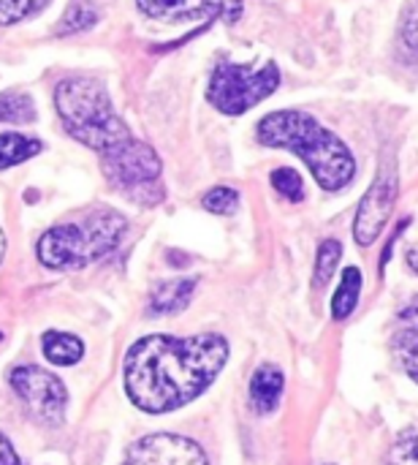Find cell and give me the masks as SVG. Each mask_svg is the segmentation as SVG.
<instances>
[{
    "mask_svg": "<svg viewBox=\"0 0 418 465\" xmlns=\"http://www.w3.org/2000/svg\"><path fill=\"white\" fill-rule=\"evenodd\" d=\"M226 360L228 343L212 332L193 338L147 335L125 354V392L136 409L166 414L196 401L218 379Z\"/></svg>",
    "mask_w": 418,
    "mask_h": 465,
    "instance_id": "obj_1",
    "label": "cell"
},
{
    "mask_svg": "<svg viewBox=\"0 0 418 465\" xmlns=\"http://www.w3.org/2000/svg\"><path fill=\"white\" fill-rule=\"evenodd\" d=\"M258 142L267 147H286L302 155L318 185L326 191L345 188L356 174V163L348 144L332 131H326L307 112L286 109L267 114L258 123Z\"/></svg>",
    "mask_w": 418,
    "mask_h": 465,
    "instance_id": "obj_2",
    "label": "cell"
},
{
    "mask_svg": "<svg viewBox=\"0 0 418 465\" xmlns=\"http://www.w3.org/2000/svg\"><path fill=\"white\" fill-rule=\"evenodd\" d=\"M54 106L65 131L90 150H98L101 155L114 153L133 136L128 125L117 117L109 93L98 79H63L54 90Z\"/></svg>",
    "mask_w": 418,
    "mask_h": 465,
    "instance_id": "obj_3",
    "label": "cell"
},
{
    "mask_svg": "<svg viewBox=\"0 0 418 465\" xmlns=\"http://www.w3.org/2000/svg\"><path fill=\"white\" fill-rule=\"evenodd\" d=\"M125 229L128 221L117 210H98L82 223L49 229L38 240V262L49 270H84L109 256L120 245Z\"/></svg>",
    "mask_w": 418,
    "mask_h": 465,
    "instance_id": "obj_4",
    "label": "cell"
},
{
    "mask_svg": "<svg viewBox=\"0 0 418 465\" xmlns=\"http://www.w3.org/2000/svg\"><path fill=\"white\" fill-rule=\"evenodd\" d=\"M280 84V68L267 60L264 65L220 63L209 79V101L223 114H245L264 98H269Z\"/></svg>",
    "mask_w": 418,
    "mask_h": 465,
    "instance_id": "obj_5",
    "label": "cell"
},
{
    "mask_svg": "<svg viewBox=\"0 0 418 465\" xmlns=\"http://www.w3.org/2000/svg\"><path fill=\"white\" fill-rule=\"evenodd\" d=\"M103 174L109 177V183L114 188L136 196V191L158 185L160 158L147 142H139V139L131 136L122 147L103 155Z\"/></svg>",
    "mask_w": 418,
    "mask_h": 465,
    "instance_id": "obj_6",
    "label": "cell"
},
{
    "mask_svg": "<svg viewBox=\"0 0 418 465\" xmlns=\"http://www.w3.org/2000/svg\"><path fill=\"white\" fill-rule=\"evenodd\" d=\"M11 387L35 420H41L46 425L63 422L65 406H68V392L60 379H54L52 373H46L41 368L24 365V368L11 371Z\"/></svg>",
    "mask_w": 418,
    "mask_h": 465,
    "instance_id": "obj_7",
    "label": "cell"
},
{
    "mask_svg": "<svg viewBox=\"0 0 418 465\" xmlns=\"http://www.w3.org/2000/svg\"><path fill=\"white\" fill-rule=\"evenodd\" d=\"M397 188L400 185H397L394 174H381L365 193V199L356 210V221H354V237L362 248L373 245L381 237V232L397 204Z\"/></svg>",
    "mask_w": 418,
    "mask_h": 465,
    "instance_id": "obj_8",
    "label": "cell"
},
{
    "mask_svg": "<svg viewBox=\"0 0 418 465\" xmlns=\"http://www.w3.org/2000/svg\"><path fill=\"white\" fill-rule=\"evenodd\" d=\"M139 8L160 22H196V19H226L237 22L242 0H136Z\"/></svg>",
    "mask_w": 418,
    "mask_h": 465,
    "instance_id": "obj_9",
    "label": "cell"
},
{
    "mask_svg": "<svg viewBox=\"0 0 418 465\" xmlns=\"http://www.w3.org/2000/svg\"><path fill=\"white\" fill-rule=\"evenodd\" d=\"M128 463H160V465H207L209 458L207 452L182 436H171V433H155L147 436L141 441H136L128 452H125Z\"/></svg>",
    "mask_w": 418,
    "mask_h": 465,
    "instance_id": "obj_10",
    "label": "cell"
},
{
    "mask_svg": "<svg viewBox=\"0 0 418 465\" xmlns=\"http://www.w3.org/2000/svg\"><path fill=\"white\" fill-rule=\"evenodd\" d=\"M283 373L275 365H261L250 379V401L258 414H272L283 395Z\"/></svg>",
    "mask_w": 418,
    "mask_h": 465,
    "instance_id": "obj_11",
    "label": "cell"
},
{
    "mask_svg": "<svg viewBox=\"0 0 418 465\" xmlns=\"http://www.w3.org/2000/svg\"><path fill=\"white\" fill-rule=\"evenodd\" d=\"M196 281L193 278H180V281H169L163 286H158V292L150 300V313L152 316H163V313H180L190 305Z\"/></svg>",
    "mask_w": 418,
    "mask_h": 465,
    "instance_id": "obj_12",
    "label": "cell"
},
{
    "mask_svg": "<svg viewBox=\"0 0 418 465\" xmlns=\"http://www.w3.org/2000/svg\"><path fill=\"white\" fill-rule=\"evenodd\" d=\"M44 357L54 365H76L82 357H84V343L76 338V335H68V332H44Z\"/></svg>",
    "mask_w": 418,
    "mask_h": 465,
    "instance_id": "obj_13",
    "label": "cell"
},
{
    "mask_svg": "<svg viewBox=\"0 0 418 465\" xmlns=\"http://www.w3.org/2000/svg\"><path fill=\"white\" fill-rule=\"evenodd\" d=\"M359 294H362V272L356 267H348L343 272V283H340V289H337V294L332 300V313H335L337 322H343V319H348L354 313V308L359 302Z\"/></svg>",
    "mask_w": 418,
    "mask_h": 465,
    "instance_id": "obj_14",
    "label": "cell"
},
{
    "mask_svg": "<svg viewBox=\"0 0 418 465\" xmlns=\"http://www.w3.org/2000/svg\"><path fill=\"white\" fill-rule=\"evenodd\" d=\"M35 153H41V142L33 136H22V134H3L0 136V169L22 163Z\"/></svg>",
    "mask_w": 418,
    "mask_h": 465,
    "instance_id": "obj_15",
    "label": "cell"
},
{
    "mask_svg": "<svg viewBox=\"0 0 418 465\" xmlns=\"http://www.w3.org/2000/svg\"><path fill=\"white\" fill-rule=\"evenodd\" d=\"M35 117V106L22 93L0 95V123H30Z\"/></svg>",
    "mask_w": 418,
    "mask_h": 465,
    "instance_id": "obj_16",
    "label": "cell"
},
{
    "mask_svg": "<svg viewBox=\"0 0 418 465\" xmlns=\"http://www.w3.org/2000/svg\"><path fill=\"white\" fill-rule=\"evenodd\" d=\"M340 259H343V245H340L337 240H326V242H321L313 283H316V286H326V283H329V278H332V272L337 270Z\"/></svg>",
    "mask_w": 418,
    "mask_h": 465,
    "instance_id": "obj_17",
    "label": "cell"
},
{
    "mask_svg": "<svg viewBox=\"0 0 418 465\" xmlns=\"http://www.w3.org/2000/svg\"><path fill=\"white\" fill-rule=\"evenodd\" d=\"M272 185L288 202H302L305 199V183H302V174L296 169H288V166L275 169L272 172Z\"/></svg>",
    "mask_w": 418,
    "mask_h": 465,
    "instance_id": "obj_18",
    "label": "cell"
},
{
    "mask_svg": "<svg viewBox=\"0 0 418 465\" xmlns=\"http://www.w3.org/2000/svg\"><path fill=\"white\" fill-rule=\"evenodd\" d=\"M49 0H0V25H14L35 11H41Z\"/></svg>",
    "mask_w": 418,
    "mask_h": 465,
    "instance_id": "obj_19",
    "label": "cell"
},
{
    "mask_svg": "<svg viewBox=\"0 0 418 465\" xmlns=\"http://www.w3.org/2000/svg\"><path fill=\"white\" fill-rule=\"evenodd\" d=\"M201 204H204V210H209L215 215H231L239 204V193L234 188L220 185V188H212L209 193H204Z\"/></svg>",
    "mask_w": 418,
    "mask_h": 465,
    "instance_id": "obj_20",
    "label": "cell"
},
{
    "mask_svg": "<svg viewBox=\"0 0 418 465\" xmlns=\"http://www.w3.org/2000/svg\"><path fill=\"white\" fill-rule=\"evenodd\" d=\"M95 11L90 8V5H73V8H68V14H65V19H63V25H60V33H76V30H87V27H92L95 25Z\"/></svg>",
    "mask_w": 418,
    "mask_h": 465,
    "instance_id": "obj_21",
    "label": "cell"
},
{
    "mask_svg": "<svg viewBox=\"0 0 418 465\" xmlns=\"http://www.w3.org/2000/svg\"><path fill=\"white\" fill-rule=\"evenodd\" d=\"M400 343H403V351H400V360H403V368L411 379H416V332H403L400 335Z\"/></svg>",
    "mask_w": 418,
    "mask_h": 465,
    "instance_id": "obj_22",
    "label": "cell"
},
{
    "mask_svg": "<svg viewBox=\"0 0 418 465\" xmlns=\"http://www.w3.org/2000/svg\"><path fill=\"white\" fill-rule=\"evenodd\" d=\"M0 463H8V465L19 463V455L11 450V444H8V439H5V436H0Z\"/></svg>",
    "mask_w": 418,
    "mask_h": 465,
    "instance_id": "obj_23",
    "label": "cell"
},
{
    "mask_svg": "<svg viewBox=\"0 0 418 465\" xmlns=\"http://www.w3.org/2000/svg\"><path fill=\"white\" fill-rule=\"evenodd\" d=\"M3 251H5V237H3V232H0V259H3Z\"/></svg>",
    "mask_w": 418,
    "mask_h": 465,
    "instance_id": "obj_24",
    "label": "cell"
}]
</instances>
